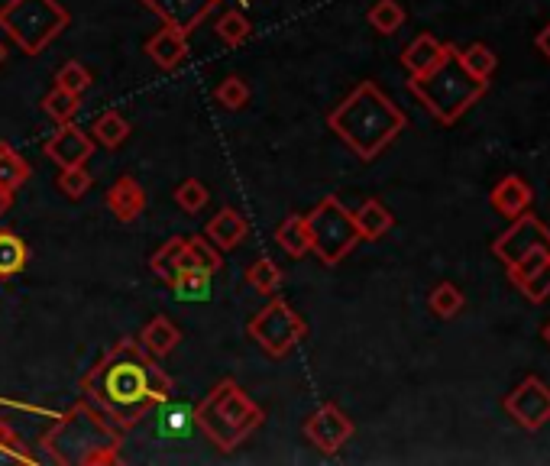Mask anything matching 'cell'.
I'll return each instance as SVG.
<instances>
[{
    "instance_id": "6da1fadb",
    "label": "cell",
    "mask_w": 550,
    "mask_h": 466,
    "mask_svg": "<svg viewBox=\"0 0 550 466\" xmlns=\"http://www.w3.org/2000/svg\"><path fill=\"white\" fill-rule=\"evenodd\" d=\"M81 392L98 411L117 424V428H133L149 411L172 399L175 382L156 366V356L143 350L140 340H117L98 366H91L81 379Z\"/></svg>"
},
{
    "instance_id": "7a4b0ae2",
    "label": "cell",
    "mask_w": 550,
    "mask_h": 466,
    "mask_svg": "<svg viewBox=\"0 0 550 466\" xmlns=\"http://www.w3.org/2000/svg\"><path fill=\"white\" fill-rule=\"evenodd\" d=\"M330 133H337L363 162H373L398 133L408 127L405 111L382 94L376 81H360L327 114Z\"/></svg>"
},
{
    "instance_id": "3957f363",
    "label": "cell",
    "mask_w": 550,
    "mask_h": 466,
    "mask_svg": "<svg viewBox=\"0 0 550 466\" xmlns=\"http://www.w3.org/2000/svg\"><path fill=\"white\" fill-rule=\"evenodd\" d=\"M43 450L59 466H114L120 463V431L104 411L78 402L43 437Z\"/></svg>"
},
{
    "instance_id": "277c9868",
    "label": "cell",
    "mask_w": 550,
    "mask_h": 466,
    "mask_svg": "<svg viewBox=\"0 0 550 466\" xmlns=\"http://www.w3.org/2000/svg\"><path fill=\"white\" fill-rule=\"evenodd\" d=\"M266 411L259 408L237 379H220L217 386L195 405V428L208 441L230 454L263 428Z\"/></svg>"
},
{
    "instance_id": "5b68a950",
    "label": "cell",
    "mask_w": 550,
    "mask_h": 466,
    "mask_svg": "<svg viewBox=\"0 0 550 466\" xmlns=\"http://www.w3.org/2000/svg\"><path fill=\"white\" fill-rule=\"evenodd\" d=\"M489 88V81L473 78L457 59V46L447 43L444 59H440L431 72L411 75L408 91L428 107V114H434L440 123H457L470 107L483 98Z\"/></svg>"
},
{
    "instance_id": "8992f818",
    "label": "cell",
    "mask_w": 550,
    "mask_h": 466,
    "mask_svg": "<svg viewBox=\"0 0 550 466\" xmlns=\"http://www.w3.org/2000/svg\"><path fill=\"white\" fill-rule=\"evenodd\" d=\"M68 23H72V13L59 0H7L0 7V30L26 56H39L46 46H52L68 30Z\"/></svg>"
},
{
    "instance_id": "52a82bcc",
    "label": "cell",
    "mask_w": 550,
    "mask_h": 466,
    "mask_svg": "<svg viewBox=\"0 0 550 466\" xmlns=\"http://www.w3.org/2000/svg\"><path fill=\"white\" fill-rule=\"evenodd\" d=\"M305 221H308L311 250L324 266L343 263V259L353 253V246L360 243V230H356L353 211L343 208V201L334 195H327L314 204V211Z\"/></svg>"
},
{
    "instance_id": "ba28073f",
    "label": "cell",
    "mask_w": 550,
    "mask_h": 466,
    "mask_svg": "<svg viewBox=\"0 0 550 466\" xmlns=\"http://www.w3.org/2000/svg\"><path fill=\"white\" fill-rule=\"evenodd\" d=\"M246 334H250L253 344L263 353H269L272 360H282V356L292 353L298 347V340L308 334V324L285 298H272L263 311H256L250 318Z\"/></svg>"
},
{
    "instance_id": "9c48e42d",
    "label": "cell",
    "mask_w": 550,
    "mask_h": 466,
    "mask_svg": "<svg viewBox=\"0 0 550 466\" xmlns=\"http://www.w3.org/2000/svg\"><path fill=\"white\" fill-rule=\"evenodd\" d=\"M505 411H508V418L518 424V428L541 431L544 424L550 421V386H544L538 376L521 379L518 386L508 392Z\"/></svg>"
},
{
    "instance_id": "30bf717a",
    "label": "cell",
    "mask_w": 550,
    "mask_h": 466,
    "mask_svg": "<svg viewBox=\"0 0 550 466\" xmlns=\"http://www.w3.org/2000/svg\"><path fill=\"white\" fill-rule=\"evenodd\" d=\"M353 418L347 411H340L334 402H324L321 408H314L305 421V437L321 450V454L334 457L337 450L353 437Z\"/></svg>"
},
{
    "instance_id": "8fae6325",
    "label": "cell",
    "mask_w": 550,
    "mask_h": 466,
    "mask_svg": "<svg viewBox=\"0 0 550 466\" xmlns=\"http://www.w3.org/2000/svg\"><path fill=\"white\" fill-rule=\"evenodd\" d=\"M538 243H550V230L538 221L534 214H521V217H515V224L508 227L499 240L492 243V253L502 259L505 263V269L512 266V263H518L521 256H525L531 246H538Z\"/></svg>"
},
{
    "instance_id": "7c38bea8",
    "label": "cell",
    "mask_w": 550,
    "mask_h": 466,
    "mask_svg": "<svg viewBox=\"0 0 550 466\" xmlns=\"http://www.w3.org/2000/svg\"><path fill=\"white\" fill-rule=\"evenodd\" d=\"M46 159H52L59 169H72V166H85L94 153V140L88 130L75 127L72 120L68 123H59V130H55L46 146H43Z\"/></svg>"
},
{
    "instance_id": "4fadbf2b",
    "label": "cell",
    "mask_w": 550,
    "mask_h": 466,
    "mask_svg": "<svg viewBox=\"0 0 550 466\" xmlns=\"http://www.w3.org/2000/svg\"><path fill=\"white\" fill-rule=\"evenodd\" d=\"M220 0H143V7L149 13H156L162 26H172L178 33H191L211 17V10Z\"/></svg>"
},
{
    "instance_id": "5bb4252c",
    "label": "cell",
    "mask_w": 550,
    "mask_h": 466,
    "mask_svg": "<svg viewBox=\"0 0 550 466\" xmlns=\"http://www.w3.org/2000/svg\"><path fill=\"white\" fill-rule=\"evenodd\" d=\"M146 56L162 72H178L188 62V36L172 30V26H162L159 33L146 39Z\"/></svg>"
},
{
    "instance_id": "9a60e30c",
    "label": "cell",
    "mask_w": 550,
    "mask_h": 466,
    "mask_svg": "<svg viewBox=\"0 0 550 466\" xmlns=\"http://www.w3.org/2000/svg\"><path fill=\"white\" fill-rule=\"evenodd\" d=\"M146 188L133 175H120L107 191V208L114 211L120 224H133L146 211Z\"/></svg>"
},
{
    "instance_id": "2e32d148",
    "label": "cell",
    "mask_w": 550,
    "mask_h": 466,
    "mask_svg": "<svg viewBox=\"0 0 550 466\" xmlns=\"http://www.w3.org/2000/svg\"><path fill=\"white\" fill-rule=\"evenodd\" d=\"M204 237H208L217 250H237V246L250 237V224L237 208H220L208 227H204Z\"/></svg>"
},
{
    "instance_id": "e0dca14e",
    "label": "cell",
    "mask_w": 550,
    "mask_h": 466,
    "mask_svg": "<svg viewBox=\"0 0 550 466\" xmlns=\"http://www.w3.org/2000/svg\"><path fill=\"white\" fill-rule=\"evenodd\" d=\"M489 204L495 208V214H502V217H508V221H515V217H521L531 208V188H528V182L521 175H508V178H502V182L492 188Z\"/></svg>"
},
{
    "instance_id": "ac0fdd59",
    "label": "cell",
    "mask_w": 550,
    "mask_h": 466,
    "mask_svg": "<svg viewBox=\"0 0 550 466\" xmlns=\"http://www.w3.org/2000/svg\"><path fill=\"white\" fill-rule=\"evenodd\" d=\"M444 52H447V43H440V39H434L431 33H421L418 39H411V43L405 46L402 65L408 68L411 75H424V72H431L440 59H444Z\"/></svg>"
},
{
    "instance_id": "d6986e66",
    "label": "cell",
    "mask_w": 550,
    "mask_h": 466,
    "mask_svg": "<svg viewBox=\"0 0 550 466\" xmlns=\"http://www.w3.org/2000/svg\"><path fill=\"white\" fill-rule=\"evenodd\" d=\"M353 221H356V230H360V240H379L395 227L392 211L385 208L379 198L363 201L360 208L353 211Z\"/></svg>"
},
{
    "instance_id": "ffe728a7",
    "label": "cell",
    "mask_w": 550,
    "mask_h": 466,
    "mask_svg": "<svg viewBox=\"0 0 550 466\" xmlns=\"http://www.w3.org/2000/svg\"><path fill=\"white\" fill-rule=\"evenodd\" d=\"M178 340H182V331L165 318V314H159V318H153L149 321L143 331H140V344H143V350L149 353V356H169L175 347H178Z\"/></svg>"
},
{
    "instance_id": "44dd1931",
    "label": "cell",
    "mask_w": 550,
    "mask_h": 466,
    "mask_svg": "<svg viewBox=\"0 0 550 466\" xmlns=\"http://www.w3.org/2000/svg\"><path fill=\"white\" fill-rule=\"evenodd\" d=\"M275 243L282 246V250L292 256V259H301L311 253V237H308V221L301 214H288L285 221L275 230Z\"/></svg>"
},
{
    "instance_id": "7402d4cb",
    "label": "cell",
    "mask_w": 550,
    "mask_h": 466,
    "mask_svg": "<svg viewBox=\"0 0 550 466\" xmlns=\"http://www.w3.org/2000/svg\"><path fill=\"white\" fill-rule=\"evenodd\" d=\"M156 431L165 437H188L195 431V408L182 405V402H162L159 405V424Z\"/></svg>"
},
{
    "instance_id": "603a6c76",
    "label": "cell",
    "mask_w": 550,
    "mask_h": 466,
    "mask_svg": "<svg viewBox=\"0 0 550 466\" xmlns=\"http://www.w3.org/2000/svg\"><path fill=\"white\" fill-rule=\"evenodd\" d=\"M182 269H204V272H220L224 259H220L217 246L208 237H185V250H182Z\"/></svg>"
},
{
    "instance_id": "cb8c5ba5",
    "label": "cell",
    "mask_w": 550,
    "mask_h": 466,
    "mask_svg": "<svg viewBox=\"0 0 550 466\" xmlns=\"http://www.w3.org/2000/svg\"><path fill=\"white\" fill-rule=\"evenodd\" d=\"M169 289L178 301H208L211 298V272L204 269H182L169 282Z\"/></svg>"
},
{
    "instance_id": "d4e9b609",
    "label": "cell",
    "mask_w": 550,
    "mask_h": 466,
    "mask_svg": "<svg viewBox=\"0 0 550 466\" xmlns=\"http://www.w3.org/2000/svg\"><path fill=\"white\" fill-rule=\"evenodd\" d=\"M30 263V246L13 230H0V279H10Z\"/></svg>"
},
{
    "instance_id": "484cf974",
    "label": "cell",
    "mask_w": 550,
    "mask_h": 466,
    "mask_svg": "<svg viewBox=\"0 0 550 466\" xmlns=\"http://www.w3.org/2000/svg\"><path fill=\"white\" fill-rule=\"evenodd\" d=\"M26 182H30V162H26L10 143L0 140V185L17 195Z\"/></svg>"
},
{
    "instance_id": "4316f807",
    "label": "cell",
    "mask_w": 550,
    "mask_h": 466,
    "mask_svg": "<svg viewBox=\"0 0 550 466\" xmlns=\"http://www.w3.org/2000/svg\"><path fill=\"white\" fill-rule=\"evenodd\" d=\"M91 140L94 143H101V146H107V149H117V146H123L127 143V136H130V123H127V117L123 114H117V111H107V114H101L98 120L91 123Z\"/></svg>"
},
{
    "instance_id": "83f0119b",
    "label": "cell",
    "mask_w": 550,
    "mask_h": 466,
    "mask_svg": "<svg viewBox=\"0 0 550 466\" xmlns=\"http://www.w3.org/2000/svg\"><path fill=\"white\" fill-rule=\"evenodd\" d=\"M182 250H185V237H172L165 246H159V250L153 253V259H149V269H153V276H159L165 285H169L178 272H182Z\"/></svg>"
},
{
    "instance_id": "f1b7e54d",
    "label": "cell",
    "mask_w": 550,
    "mask_h": 466,
    "mask_svg": "<svg viewBox=\"0 0 550 466\" xmlns=\"http://www.w3.org/2000/svg\"><path fill=\"white\" fill-rule=\"evenodd\" d=\"M457 59H460V65L473 78H483V81H489L495 68H499V56H495V52L489 46H483V43H473V46H466V49H457Z\"/></svg>"
},
{
    "instance_id": "f546056e",
    "label": "cell",
    "mask_w": 550,
    "mask_h": 466,
    "mask_svg": "<svg viewBox=\"0 0 550 466\" xmlns=\"http://www.w3.org/2000/svg\"><path fill=\"white\" fill-rule=\"evenodd\" d=\"M369 26L382 36H392L405 26V7L398 0H376L369 7Z\"/></svg>"
},
{
    "instance_id": "4dcf8cb0",
    "label": "cell",
    "mask_w": 550,
    "mask_h": 466,
    "mask_svg": "<svg viewBox=\"0 0 550 466\" xmlns=\"http://www.w3.org/2000/svg\"><path fill=\"white\" fill-rule=\"evenodd\" d=\"M246 285L259 295H275L282 289V269L272 263V259H256V263L246 269Z\"/></svg>"
},
{
    "instance_id": "1f68e13d",
    "label": "cell",
    "mask_w": 550,
    "mask_h": 466,
    "mask_svg": "<svg viewBox=\"0 0 550 466\" xmlns=\"http://www.w3.org/2000/svg\"><path fill=\"white\" fill-rule=\"evenodd\" d=\"M463 305H466V298H463V292L453 282H440L437 289L431 292V298H428L431 314H437V318H444V321L457 318V314L463 311Z\"/></svg>"
},
{
    "instance_id": "d6a6232c",
    "label": "cell",
    "mask_w": 550,
    "mask_h": 466,
    "mask_svg": "<svg viewBox=\"0 0 550 466\" xmlns=\"http://www.w3.org/2000/svg\"><path fill=\"white\" fill-rule=\"evenodd\" d=\"M81 107V98L78 94H72V91H65V88H59L55 85L46 98H43V111H46V117H52L55 123H68L75 117V111Z\"/></svg>"
},
{
    "instance_id": "836d02e7",
    "label": "cell",
    "mask_w": 550,
    "mask_h": 466,
    "mask_svg": "<svg viewBox=\"0 0 550 466\" xmlns=\"http://www.w3.org/2000/svg\"><path fill=\"white\" fill-rule=\"evenodd\" d=\"M214 98L220 107H227V111H243V107L250 104V85H246L240 75H230L217 85Z\"/></svg>"
},
{
    "instance_id": "e575fe53",
    "label": "cell",
    "mask_w": 550,
    "mask_h": 466,
    "mask_svg": "<svg viewBox=\"0 0 550 466\" xmlns=\"http://www.w3.org/2000/svg\"><path fill=\"white\" fill-rule=\"evenodd\" d=\"M217 36L224 39L227 46H243L246 39L253 36V26H250V20L243 17V13H237V10H227L224 17L217 20Z\"/></svg>"
},
{
    "instance_id": "d590c367",
    "label": "cell",
    "mask_w": 550,
    "mask_h": 466,
    "mask_svg": "<svg viewBox=\"0 0 550 466\" xmlns=\"http://www.w3.org/2000/svg\"><path fill=\"white\" fill-rule=\"evenodd\" d=\"M208 188H204V182H198V178H185L182 185L175 188V204L182 208L185 214H198L204 211V204H208Z\"/></svg>"
},
{
    "instance_id": "8d00e7d4",
    "label": "cell",
    "mask_w": 550,
    "mask_h": 466,
    "mask_svg": "<svg viewBox=\"0 0 550 466\" xmlns=\"http://www.w3.org/2000/svg\"><path fill=\"white\" fill-rule=\"evenodd\" d=\"M544 263H550V243H538V246H531V250L518 259V263L508 266V279H512V282L518 285L521 279H528L531 272H538Z\"/></svg>"
},
{
    "instance_id": "74e56055",
    "label": "cell",
    "mask_w": 550,
    "mask_h": 466,
    "mask_svg": "<svg viewBox=\"0 0 550 466\" xmlns=\"http://www.w3.org/2000/svg\"><path fill=\"white\" fill-rule=\"evenodd\" d=\"M55 85L59 88H65V91H72V94H85L88 88H91V72L81 62H65L62 68H59V75H55Z\"/></svg>"
},
{
    "instance_id": "f35d334b",
    "label": "cell",
    "mask_w": 550,
    "mask_h": 466,
    "mask_svg": "<svg viewBox=\"0 0 550 466\" xmlns=\"http://www.w3.org/2000/svg\"><path fill=\"white\" fill-rule=\"evenodd\" d=\"M0 463H33V454L7 424H0Z\"/></svg>"
},
{
    "instance_id": "ab89813d",
    "label": "cell",
    "mask_w": 550,
    "mask_h": 466,
    "mask_svg": "<svg viewBox=\"0 0 550 466\" xmlns=\"http://www.w3.org/2000/svg\"><path fill=\"white\" fill-rule=\"evenodd\" d=\"M59 188L65 191L68 198H85L88 188H91V172L85 166H72V169H62L59 175Z\"/></svg>"
},
{
    "instance_id": "60d3db41",
    "label": "cell",
    "mask_w": 550,
    "mask_h": 466,
    "mask_svg": "<svg viewBox=\"0 0 550 466\" xmlns=\"http://www.w3.org/2000/svg\"><path fill=\"white\" fill-rule=\"evenodd\" d=\"M518 289L525 292V298H531V301H547L550 298V263H544L538 272H531L528 279H521L518 282Z\"/></svg>"
},
{
    "instance_id": "b9f144b4",
    "label": "cell",
    "mask_w": 550,
    "mask_h": 466,
    "mask_svg": "<svg viewBox=\"0 0 550 466\" xmlns=\"http://www.w3.org/2000/svg\"><path fill=\"white\" fill-rule=\"evenodd\" d=\"M10 208H13V191H7L4 185H0V217H4Z\"/></svg>"
},
{
    "instance_id": "7bdbcfd3",
    "label": "cell",
    "mask_w": 550,
    "mask_h": 466,
    "mask_svg": "<svg viewBox=\"0 0 550 466\" xmlns=\"http://www.w3.org/2000/svg\"><path fill=\"white\" fill-rule=\"evenodd\" d=\"M538 49L544 52V56L550 59V23L544 26V30L538 33Z\"/></svg>"
},
{
    "instance_id": "ee69618b",
    "label": "cell",
    "mask_w": 550,
    "mask_h": 466,
    "mask_svg": "<svg viewBox=\"0 0 550 466\" xmlns=\"http://www.w3.org/2000/svg\"><path fill=\"white\" fill-rule=\"evenodd\" d=\"M4 59H7V49H4V43H0V65H4Z\"/></svg>"
},
{
    "instance_id": "f6af8a7d",
    "label": "cell",
    "mask_w": 550,
    "mask_h": 466,
    "mask_svg": "<svg viewBox=\"0 0 550 466\" xmlns=\"http://www.w3.org/2000/svg\"><path fill=\"white\" fill-rule=\"evenodd\" d=\"M544 340H547V344H550V321L544 324Z\"/></svg>"
}]
</instances>
